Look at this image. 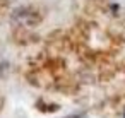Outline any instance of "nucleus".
Masks as SVG:
<instances>
[{"label": "nucleus", "instance_id": "2", "mask_svg": "<svg viewBox=\"0 0 125 118\" xmlns=\"http://www.w3.org/2000/svg\"><path fill=\"white\" fill-rule=\"evenodd\" d=\"M123 118H125V116H123Z\"/></svg>", "mask_w": 125, "mask_h": 118}, {"label": "nucleus", "instance_id": "1", "mask_svg": "<svg viewBox=\"0 0 125 118\" xmlns=\"http://www.w3.org/2000/svg\"><path fill=\"white\" fill-rule=\"evenodd\" d=\"M69 118H82V116H79V115H72V116H69Z\"/></svg>", "mask_w": 125, "mask_h": 118}]
</instances>
